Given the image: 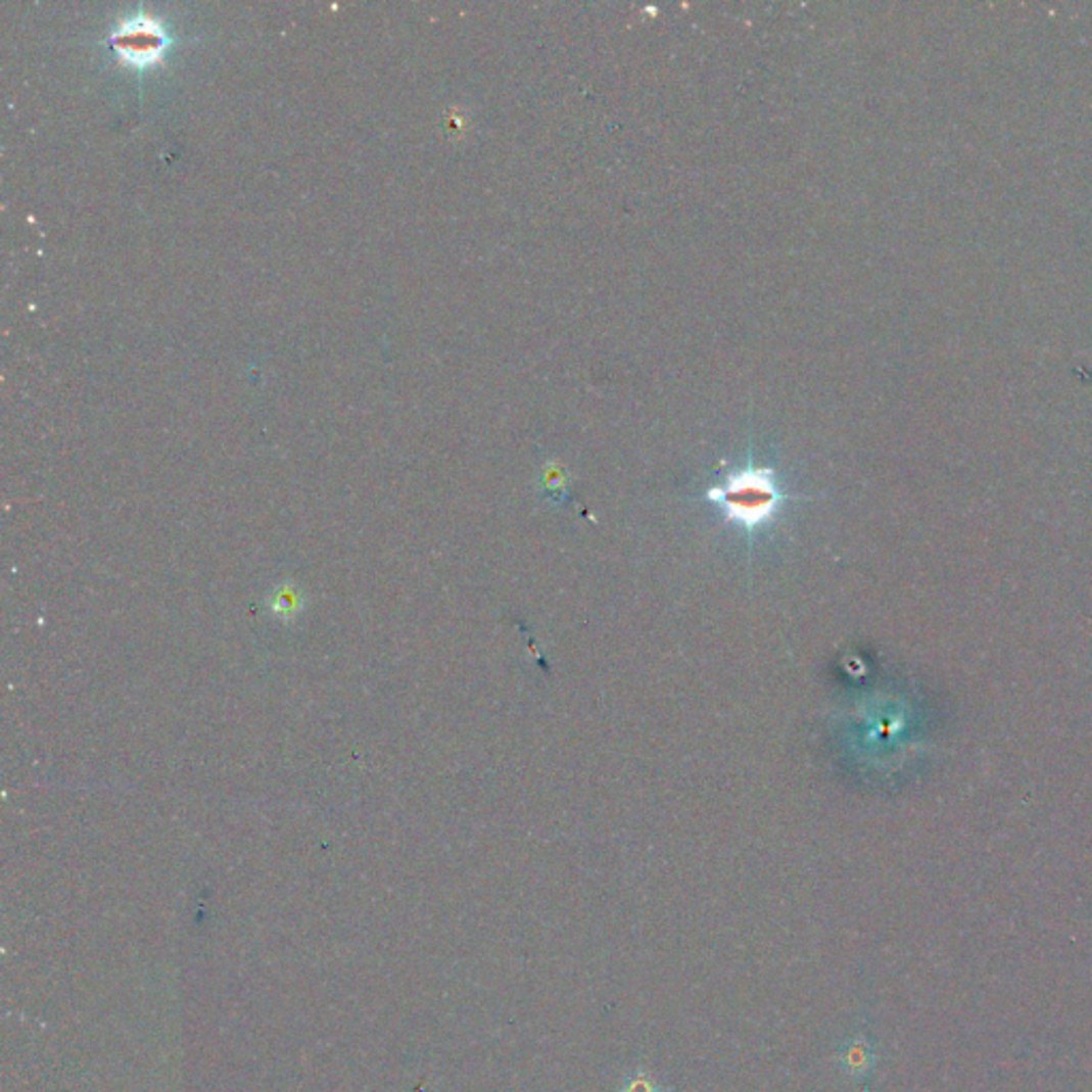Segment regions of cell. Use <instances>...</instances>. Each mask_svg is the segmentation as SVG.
I'll list each match as a JSON object with an SVG mask.
<instances>
[{
	"mask_svg": "<svg viewBox=\"0 0 1092 1092\" xmlns=\"http://www.w3.org/2000/svg\"><path fill=\"white\" fill-rule=\"evenodd\" d=\"M707 500L721 508L723 517L741 527L749 540H754L756 531L772 523L790 495H786L781 484L776 482L772 468L749 464L747 468L730 472L723 482L711 487Z\"/></svg>",
	"mask_w": 1092,
	"mask_h": 1092,
	"instance_id": "obj_1",
	"label": "cell"
},
{
	"mask_svg": "<svg viewBox=\"0 0 1092 1092\" xmlns=\"http://www.w3.org/2000/svg\"><path fill=\"white\" fill-rule=\"evenodd\" d=\"M115 50L133 62H150L154 60L164 45V35L150 19H133L127 21L117 35H113Z\"/></svg>",
	"mask_w": 1092,
	"mask_h": 1092,
	"instance_id": "obj_2",
	"label": "cell"
},
{
	"mask_svg": "<svg viewBox=\"0 0 1092 1092\" xmlns=\"http://www.w3.org/2000/svg\"><path fill=\"white\" fill-rule=\"evenodd\" d=\"M841 1060H843L845 1070L849 1074H862L868 1066V1062H870V1054H868L866 1043L860 1041V1039L849 1043V1046L841 1054Z\"/></svg>",
	"mask_w": 1092,
	"mask_h": 1092,
	"instance_id": "obj_3",
	"label": "cell"
},
{
	"mask_svg": "<svg viewBox=\"0 0 1092 1092\" xmlns=\"http://www.w3.org/2000/svg\"><path fill=\"white\" fill-rule=\"evenodd\" d=\"M619 1092H662V1086L658 1080H653L645 1072H634L623 1078Z\"/></svg>",
	"mask_w": 1092,
	"mask_h": 1092,
	"instance_id": "obj_4",
	"label": "cell"
}]
</instances>
